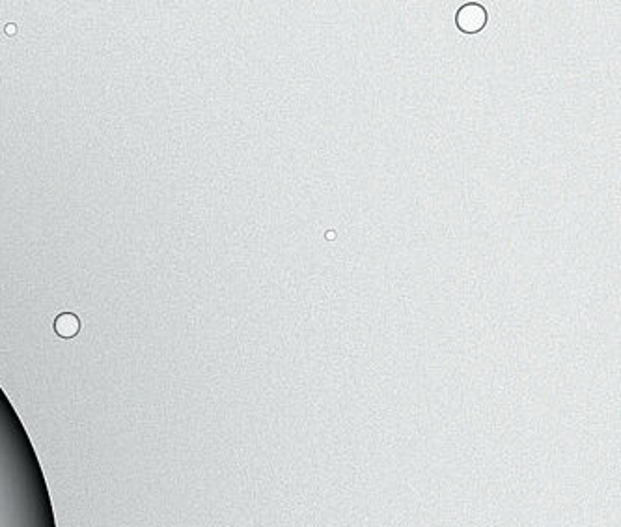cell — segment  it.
Masks as SVG:
<instances>
[{
  "label": "cell",
  "instance_id": "cell-2",
  "mask_svg": "<svg viewBox=\"0 0 621 527\" xmlns=\"http://www.w3.org/2000/svg\"><path fill=\"white\" fill-rule=\"evenodd\" d=\"M54 331L58 337L62 339H73L77 337V333L81 331V322H79V318L75 314H71V312H64V314H60L56 320H54Z\"/></svg>",
  "mask_w": 621,
  "mask_h": 527
},
{
  "label": "cell",
  "instance_id": "cell-1",
  "mask_svg": "<svg viewBox=\"0 0 621 527\" xmlns=\"http://www.w3.org/2000/svg\"><path fill=\"white\" fill-rule=\"evenodd\" d=\"M457 24L459 29L464 30V32H476V30H482L483 24H485V12H483V8L476 6V4H471V6L463 8L457 15Z\"/></svg>",
  "mask_w": 621,
  "mask_h": 527
}]
</instances>
